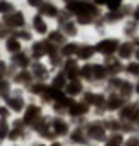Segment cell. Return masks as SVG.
Segmentation results:
<instances>
[{
    "instance_id": "obj_1",
    "label": "cell",
    "mask_w": 139,
    "mask_h": 146,
    "mask_svg": "<svg viewBox=\"0 0 139 146\" xmlns=\"http://www.w3.org/2000/svg\"><path fill=\"white\" fill-rule=\"evenodd\" d=\"M70 11H73V12H78V14H83V12H94V7L89 5V4H70Z\"/></svg>"
},
{
    "instance_id": "obj_2",
    "label": "cell",
    "mask_w": 139,
    "mask_h": 146,
    "mask_svg": "<svg viewBox=\"0 0 139 146\" xmlns=\"http://www.w3.org/2000/svg\"><path fill=\"white\" fill-rule=\"evenodd\" d=\"M97 49H99L101 52H104V54H110V52H113V50L116 49V42H115V40H104V42H101V44L97 45Z\"/></svg>"
},
{
    "instance_id": "obj_3",
    "label": "cell",
    "mask_w": 139,
    "mask_h": 146,
    "mask_svg": "<svg viewBox=\"0 0 139 146\" xmlns=\"http://www.w3.org/2000/svg\"><path fill=\"white\" fill-rule=\"evenodd\" d=\"M7 23L9 25H16V26H21L23 25V16L21 14H14L12 17H9V19H7Z\"/></svg>"
},
{
    "instance_id": "obj_4",
    "label": "cell",
    "mask_w": 139,
    "mask_h": 146,
    "mask_svg": "<svg viewBox=\"0 0 139 146\" xmlns=\"http://www.w3.org/2000/svg\"><path fill=\"white\" fill-rule=\"evenodd\" d=\"M130 54H132L130 45H122V47H120V56H122V58H129Z\"/></svg>"
},
{
    "instance_id": "obj_5",
    "label": "cell",
    "mask_w": 139,
    "mask_h": 146,
    "mask_svg": "<svg viewBox=\"0 0 139 146\" xmlns=\"http://www.w3.org/2000/svg\"><path fill=\"white\" fill-rule=\"evenodd\" d=\"M42 12H44V14H49V16H54V14H56V9L52 7L50 4H44V5H42Z\"/></svg>"
},
{
    "instance_id": "obj_6",
    "label": "cell",
    "mask_w": 139,
    "mask_h": 146,
    "mask_svg": "<svg viewBox=\"0 0 139 146\" xmlns=\"http://www.w3.org/2000/svg\"><path fill=\"white\" fill-rule=\"evenodd\" d=\"M71 115H80V113H83L85 111V106H82V104H75V106H71Z\"/></svg>"
},
{
    "instance_id": "obj_7",
    "label": "cell",
    "mask_w": 139,
    "mask_h": 146,
    "mask_svg": "<svg viewBox=\"0 0 139 146\" xmlns=\"http://www.w3.org/2000/svg\"><path fill=\"white\" fill-rule=\"evenodd\" d=\"M35 28H37L40 33H44V31H45V23H42L40 17H35Z\"/></svg>"
},
{
    "instance_id": "obj_8",
    "label": "cell",
    "mask_w": 139,
    "mask_h": 146,
    "mask_svg": "<svg viewBox=\"0 0 139 146\" xmlns=\"http://www.w3.org/2000/svg\"><path fill=\"white\" fill-rule=\"evenodd\" d=\"M7 47H9V50H12V52H14V50H19V42L12 38V40L7 42Z\"/></svg>"
},
{
    "instance_id": "obj_9",
    "label": "cell",
    "mask_w": 139,
    "mask_h": 146,
    "mask_svg": "<svg viewBox=\"0 0 139 146\" xmlns=\"http://www.w3.org/2000/svg\"><path fill=\"white\" fill-rule=\"evenodd\" d=\"M37 113H38V110H37V108H35V106H31V108L28 110V113H26V122H30V120H33V118H35L33 115H37Z\"/></svg>"
},
{
    "instance_id": "obj_10",
    "label": "cell",
    "mask_w": 139,
    "mask_h": 146,
    "mask_svg": "<svg viewBox=\"0 0 139 146\" xmlns=\"http://www.w3.org/2000/svg\"><path fill=\"white\" fill-rule=\"evenodd\" d=\"M78 90H80V85H78V84H70V85H68V92H70V94H77Z\"/></svg>"
},
{
    "instance_id": "obj_11",
    "label": "cell",
    "mask_w": 139,
    "mask_h": 146,
    "mask_svg": "<svg viewBox=\"0 0 139 146\" xmlns=\"http://www.w3.org/2000/svg\"><path fill=\"white\" fill-rule=\"evenodd\" d=\"M54 127H56V131H58V132H61V134H64V132H66V125H64L63 122H56V123H54Z\"/></svg>"
},
{
    "instance_id": "obj_12",
    "label": "cell",
    "mask_w": 139,
    "mask_h": 146,
    "mask_svg": "<svg viewBox=\"0 0 139 146\" xmlns=\"http://www.w3.org/2000/svg\"><path fill=\"white\" fill-rule=\"evenodd\" d=\"M9 104H11V108H14V110H21V101H19V99H11Z\"/></svg>"
},
{
    "instance_id": "obj_13",
    "label": "cell",
    "mask_w": 139,
    "mask_h": 146,
    "mask_svg": "<svg viewBox=\"0 0 139 146\" xmlns=\"http://www.w3.org/2000/svg\"><path fill=\"white\" fill-rule=\"evenodd\" d=\"M75 50H77V45H66V47H64V50H63V52H64V54H66V56H70V54H73V52H75Z\"/></svg>"
},
{
    "instance_id": "obj_14",
    "label": "cell",
    "mask_w": 139,
    "mask_h": 146,
    "mask_svg": "<svg viewBox=\"0 0 139 146\" xmlns=\"http://www.w3.org/2000/svg\"><path fill=\"white\" fill-rule=\"evenodd\" d=\"M7 11H11V4L2 2V0H0V12H7Z\"/></svg>"
},
{
    "instance_id": "obj_15",
    "label": "cell",
    "mask_w": 139,
    "mask_h": 146,
    "mask_svg": "<svg viewBox=\"0 0 139 146\" xmlns=\"http://www.w3.org/2000/svg\"><path fill=\"white\" fill-rule=\"evenodd\" d=\"M92 52H94L92 49H82L80 50V56L82 58H89V56H92Z\"/></svg>"
},
{
    "instance_id": "obj_16",
    "label": "cell",
    "mask_w": 139,
    "mask_h": 146,
    "mask_svg": "<svg viewBox=\"0 0 139 146\" xmlns=\"http://www.w3.org/2000/svg\"><path fill=\"white\" fill-rule=\"evenodd\" d=\"M120 5V0H108V7L110 9H116Z\"/></svg>"
},
{
    "instance_id": "obj_17",
    "label": "cell",
    "mask_w": 139,
    "mask_h": 146,
    "mask_svg": "<svg viewBox=\"0 0 139 146\" xmlns=\"http://www.w3.org/2000/svg\"><path fill=\"white\" fill-rule=\"evenodd\" d=\"M130 73H137L139 75V64H129V68H127Z\"/></svg>"
},
{
    "instance_id": "obj_18",
    "label": "cell",
    "mask_w": 139,
    "mask_h": 146,
    "mask_svg": "<svg viewBox=\"0 0 139 146\" xmlns=\"http://www.w3.org/2000/svg\"><path fill=\"white\" fill-rule=\"evenodd\" d=\"M118 143H122V137L120 136H116L115 139H111L110 141V146H118Z\"/></svg>"
},
{
    "instance_id": "obj_19",
    "label": "cell",
    "mask_w": 139,
    "mask_h": 146,
    "mask_svg": "<svg viewBox=\"0 0 139 146\" xmlns=\"http://www.w3.org/2000/svg\"><path fill=\"white\" fill-rule=\"evenodd\" d=\"M118 106H120V101L111 98V101H110V108H118Z\"/></svg>"
},
{
    "instance_id": "obj_20",
    "label": "cell",
    "mask_w": 139,
    "mask_h": 146,
    "mask_svg": "<svg viewBox=\"0 0 139 146\" xmlns=\"http://www.w3.org/2000/svg\"><path fill=\"white\" fill-rule=\"evenodd\" d=\"M7 92V85L5 84H0V94H5Z\"/></svg>"
},
{
    "instance_id": "obj_21",
    "label": "cell",
    "mask_w": 139,
    "mask_h": 146,
    "mask_svg": "<svg viewBox=\"0 0 139 146\" xmlns=\"http://www.w3.org/2000/svg\"><path fill=\"white\" fill-rule=\"evenodd\" d=\"M63 82H64V80H63V77H59V78H56V82H54V84H56V85H63Z\"/></svg>"
},
{
    "instance_id": "obj_22",
    "label": "cell",
    "mask_w": 139,
    "mask_h": 146,
    "mask_svg": "<svg viewBox=\"0 0 139 146\" xmlns=\"http://www.w3.org/2000/svg\"><path fill=\"white\" fill-rule=\"evenodd\" d=\"M30 4H31V5H38L40 0H30Z\"/></svg>"
},
{
    "instance_id": "obj_23",
    "label": "cell",
    "mask_w": 139,
    "mask_h": 146,
    "mask_svg": "<svg viewBox=\"0 0 139 146\" xmlns=\"http://www.w3.org/2000/svg\"><path fill=\"white\" fill-rule=\"evenodd\" d=\"M97 2H99V4H101V2H106V0H97Z\"/></svg>"
},
{
    "instance_id": "obj_24",
    "label": "cell",
    "mask_w": 139,
    "mask_h": 146,
    "mask_svg": "<svg viewBox=\"0 0 139 146\" xmlns=\"http://www.w3.org/2000/svg\"><path fill=\"white\" fill-rule=\"evenodd\" d=\"M137 59H139V50H137Z\"/></svg>"
},
{
    "instance_id": "obj_25",
    "label": "cell",
    "mask_w": 139,
    "mask_h": 146,
    "mask_svg": "<svg viewBox=\"0 0 139 146\" xmlns=\"http://www.w3.org/2000/svg\"><path fill=\"white\" fill-rule=\"evenodd\" d=\"M137 92H139V85H137Z\"/></svg>"
}]
</instances>
